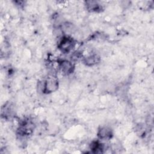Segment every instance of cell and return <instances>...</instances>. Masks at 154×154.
<instances>
[{"mask_svg": "<svg viewBox=\"0 0 154 154\" xmlns=\"http://www.w3.org/2000/svg\"><path fill=\"white\" fill-rule=\"evenodd\" d=\"M34 129V124L29 120H23L17 129V133L21 137H25L30 135Z\"/></svg>", "mask_w": 154, "mask_h": 154, "instance_id": "obj_3", "label": "cell"}, {"mask_svg": "<svg viewBox=\"0 0 154 154\" xmlns=\"http://www.w3.org/2000/svg\"><path fill=\"white\" fill-rule=\"evenodd\" d=\"M90 149L93 153H102L105 148L103 144L100 143L97 141H94L91 143L90 145Z\"/></svg>", "mask_w": 154, "mask_h": 154, "instance_id": "obj_8", "label": "cell"}, {"mask_svg": "<svg viewBox=\"0 0 154 154\" xmlns=\"http://www.w3.org/2000/svg\"><path fill=\"white\" fill-rule=\"evenodd\" d=\"M100 57L96 54H90L83 58V63L88 66H92L97 64L100 61Z\"/></svg>", "mask_w": 154, "mask_h": 154, "instance_id": "obj_7", "label": "cell"}, {"mask_svg": "<svg viewBox=\"0 0 154 154\" xmlns=\"http://www.w3.org/2000/svg\"><path fill=\"white\" fill-rule=\"evenodd\" d=\"M97 137L101 140H108L112 137V131L108 127H101L98 130Z\"/></svg>", "mask_w": 154, "mask_h": 154, "instance_id": "obj_5", "label": "cell"}, {"mask_svg": "<svg viewBox=\"0 0 154 154\" xmlns=\"http://www.w3.org/2000/svg\"><path fill=\"white\" fill-rule=\"evenodd\" d=\"M58 66L61 72L66 75L72 73L75 69V66L72 61L67 60H62L58 62Z\"/></svg>", "mask_w": 154, "mask_h": 154, "instance_id": "obj_4", "label": "cell"}, {"mask_svg": "<svg viewBox=\"0 0 154 154\" xmlns=\"http://www.w3.org/2000/svg\"><path fill=\"white\" fill-rule=\"evenodd\" d=\"M40 90L43 93L49 94L55 91L58 88V81L54 75H49L40 84Z\"/></svg>", "mask_w": 154, "mask_h": 154, "instance_id": "obj_1", "label": "cell"}, {"mask_svg": "<svg viewBox=\"0 0 154 154\" xmlns=\"http://www.w3.org/2000/svg\"><path fill=\"white\" fill-rule=\"evenodd\" d=\"M85 5L88 11L90 12H100L102 10V5L97 1H87Z\"/></svg>", "mask_w": 154, "mask_h": 154, "instance_id": "obj_6", "label": "cell"}, {"mask_svg": "<svg viewBox=\"0 0 154 154\" xmlns=\"http://www.w3.org/2000/svg\"><path fill=\"white\" fill-rule=\"evenodd\" d=\"M76 42L75 40L69 36H63L59 42L58 47L64 54H68L75 48Z\"/></svg>", "mask_w": 154, "mask_h": 154, "instance_id": "obj_2", "label": "cell"}]
</instances>
